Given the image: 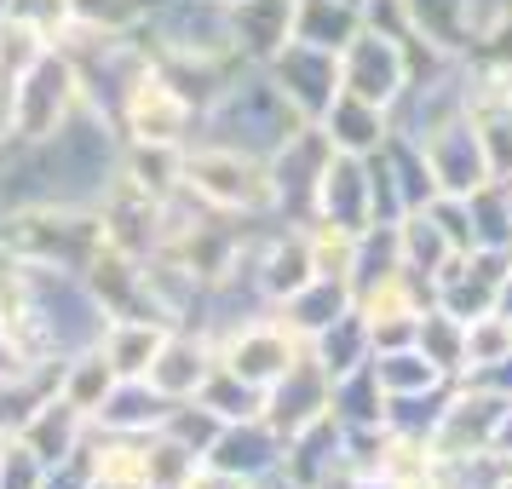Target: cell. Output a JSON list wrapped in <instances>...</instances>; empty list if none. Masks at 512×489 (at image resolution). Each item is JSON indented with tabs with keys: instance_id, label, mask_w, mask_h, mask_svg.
<instances>
[{
	"instance_id": "6da1fadb",
	"label": "cell",
	"mask_w": 512,
	"mask_h": 489,
	"mask_svg": "<svg viewBox=\"0 0 512 489\" xmlns=\"http://www.w3.org/2000/svg\"><path fill=\"white\" fill-rule=\"evenodd\" d=\"M300 127V116L288 110V98L271 87V75L259 64H236L231 81L213 93V104L202 110V127L196 139H213V144H231L242 156H271L288 133Z\"/></svg>"
},
{
	"instance_id": "7a4b0ae2",
	"label": "cell",
	"mask_w": 512,
	"mask_h": 489,
	"mask_svg": "<svg viewBox=\"0 0 512 489\" xmlns=\"http://www.w3.org/2000/svg\"><path fill=\"white\" fill-rule=\"evenodd\" d=\"M104 248L98 208H70V202H18L0 219V254L24 265H58V271H87Z\"/></svg>"
},
{
	"instance_id": "3957f363",
	"label": "cell",
	"mask_w": 512,
	"mask_h": 489,
	"mask_svg": "<svg viewBox=\"0 0 512 489\" xmlns=\"http://www.w3.org/2000/svg\"><path fill=\"white\" fill-rule=\"evenodd\" d=\"M81 75L64 47H41L29 58V70L12 81L6 93V116H0V150H24V144L52 139L64 121L81 110Z\"/></svg>"
},
{
	"instance_id": "277c9868",
	"label": "cell",
	"mask_w": 512,
	"mask_h": 489,
	"mask_svg": "<svg viewBox=\"0 0 512 489\" xmlns=\"http://www.w3.org/2000/svg\"><path fill=\"white\" fill-rule=\"evenodd\" d=\"M179 185L202 202V208L225 213V219H271V185H265V162L242 156L231 144L190 139Z\"/></svg>"
},
{
	"instance_id": "5b68a950",
	"label": "cell",
	"mask_w": 512,
	"mask_h": 489,
	"mask_svg": "<svg viewBox=\"0 0 512 489\" xmlns=\"http://www.w3.org/2000/svg\"><path fill=\"white\" fill-rule=\"evenodd\" d=\"M116 127H121L127 144H190L196 127H202V116H196V104L162 75V64L150 58V64L133 75V87L121 93Z\"/></svg>"
},
{
	"instance_id": "8992f818",
	"label": "cell",
	"mask_w": 512,
	"mask_h": 489,
	"mask_svg": "<svg viewBox=\"0 0 512 489\" xmlns=\"http://www.w3.org/2000/svg\"><path fill=\"white\" fill-rule=\"evenodd\" d=\"M415 81V58H409V41L403 35H386V29H357L340 52V93L363 98V104H380L392 116V104L403 98V87Z\"/></svg>"
},
{
	"instance_id": "52a82bcc",
	"label": "cell",
	"mask_w": 512,
	"mask_h": 489,
	"mask_svg": "<svg viewBox=\"0 0 512 489\" xmlns=\"http://www.w3.org/2000/svg\"><path fill=\"white\" fill-rule=\"evenodd\" d=\"M213 351H219V363H225L231 374H242L248 386L265 392L271 380H282V374L305 357V340L282 323L277 311H259V317H248V323L213 334Z\"/></svg>"
},
{
	"instance_id": "ba28073f",
	"label": "cell",
	"mask_w": 512,
	"mask_h": 489,
	"mask_svg": "<svg viewBox=\"0 0 512 489\" xmlns=\"http://www.w3.org/2000/svg\"><path fill=\"white\" fill-rule=\"evenodd\" d=\"M259 70L271 75V87L288 98V110L300 121H317L340 93V52L305 47V41H288L282 52H271Z\"/></svg>"
},
{
	"instance_id": "9c48e42d",
	"label": "cell",
	"mask_w": 512,
	"mask_h": 489,
	"mask_svg": "<svg viewBox=\"0 0 512 489\" xmlns=\"http://www.w3.org/2000/svg\"><path fill=\"white\" fill-rule=\"evenodd\" d=\"M311 219L323 225H340V231H369L374 225V202H369V156H340L328 150L323 179H317V202H311Z\"/></svg>"
},
{
	"instance_id": "30bf717a",
	"label": "cell",
	"mask_w": 512,
	"mask_h": 489,
	"mask_svg": "<svg viewBox=\"0 0 512 489\" xmlns=\"http://www.w3.org/2000/svg\"><path fill=\"white\" fill-rule=\"evenodd\" d=\"M282 449H288V443L265 426V415H248V420H225L202 461L219 466V472H236L242 484H265V478L282 472Z\"/></svg>"
},
{
	"instance_id": "8fae6325",
	"label": "cell",
	"mask_w": 512,
	"mask_h": 489,
	"mask_svg": "<svg viewBox=\"0 0 512 489\" xmlns=\"http://www.w3.org/2000/svg\"><path fill=\"white\" fill-rule=\"evenodd\" d=\"M213 363H219V351H213V340L202 328H167V340L156 346L144 380H150L167 403H185V397L202 392V380L213 374Z\"/></svg>"
},
{
	"instance_id": "7c38bea8",
	"label": "cell",
	"mask_w": 512,
	"mask_h": 489,
	"mask_svg": "<svg viewBox=\"0 0 512 489\" xmlns=\"http://www.w3.org/2000/svg\"><path fill=\"white\" fill-rule=\"evenodd\" d=\"M259 415H265V426H271L282 443L294 438V432H305L311 420L328 415V374L311 363V351H305L282 380L265 386V409H259Z\"/></svg>"
},
{
	"instance_id": "4fadbf2b",
	"label": "cell",
	"mask_w": 512,
	"mask_h": 489,
	"mask_svg": "<svg viewBox=\"0 0 512 489\" xmlns=\"http://www.w3.org/2000/svg\"><path fill=\"white\" fill-rule=\"evenodd\" d=\"M87 432H93V420L81 415L75 403H64L58 392H47L35 409L24 415V426H18V438L41 455L47 466H58V461H70V455H81L87 449Z\"/></svg>"
},
{
	"instance_id": "5bb4252c",
	"label": "cell",
	"mask_w": 512,
	"mask_h": 489,
	"mask_svg": "<svg viewBox=\"0 0 512 489\" xmlns=\"http://www.w3.org/2000/svg\"><path fill=\"white\" fill-rule=\"evenodd\" d=\"M317 127H323L328 150H340V156H374L380 144L392 139V116L380 104H363L351 93H334V104L317 116Z\"/></svg>"
},
{
	"instance_id": "9a60e30c",
	"label": "cell",
	"mask_w": 512,
	"mask_h": 489,
	"mask_svg": "<svg viewBox=\"0 0 512 489\" xmlns=\"http://www.w3.org/2000/svg\"><path fill=\"white\" fill-rule=\"evenodd\" d=\"M231 24L242 64H265L294 41V0H231Z\"/></svg>"
},
{
	"instance_id": "2e32d148",
	"label": "cell",
	"mask_w": 512,
	"mask_h": 489,
	"mask_svg": "<svg viewBox=\"0 0 512 489\" xmlns=\"http://www.w3.org/2000/svg\"><path fill=\"white\" fill-rule=\"evenodd\" d=\"M167 403L144 374H133V380H116L110 392H104V403L93 409V432H162L167 420Z\"/></svg>"
},
{
	"instance_id": "e0dca14e",
	"label": "cell",
	"mask_w": 512,
	"mask_h": 489,
	"mask_svg": "<svg viewBox=\"0 0 512 489\" xmlns=\"http://www.w3.org/2000/svg\"><path fill=\"white\" fill-rule=\"evenodd\" d=\"M162 340H167V323H156V317H110L104 334H98V351L116 369V380H133V374L150 369Z\"/></svg>"
},
{
	"instance_id": "ac0fdd59",
	"label": "cell",
	"mask_w": 512,
	"mask_h": 489,
	"mask_svg": "<svg viewBox=\"0 0 512 489\" xmlns=\"http://www.w3.org/2000/svg\"><path fill=\"white\" fill-rule=\"evenodd\" d=\"M351 282H334V277H311L300 288V294H288V300L277 305V317L288 328H294V334H300V340H317V334H323L328 323H334V317H346L351 311Z\"/></svg>"
},
{
	"instance_id": "d6986e66",
	"label": "cell",
	"mask_w": 512,
	"mask_h": 489,
	"mask_svg": "<svg viewBox=\"0 0 512 489\" xmlns=\"http://www.w3.org/2000/svg\"><path fill=\"white\" fill-rule=\"evenodd\" d=\"M305 351H311V363H317L328 380H340V374L363 369V363L374 357V346H369V317L351 305L346 317H334V323H328L317 340H305Z\"/></svg>"
},
{
	"instance_id": "ffe728a7",
	"label": "cell",
	"mask_w": 512,
	"mask_h": 489,
	"mask_svg": "<svg viewBox=\"0 0 512 489\" xmlns=\"http://www.w3.org/2000/svg\"><path fill=\"white\" fill-rule=\"evenodd\" d=\"M363 29V0H294V41L323 52H346Z\"/></svg>"
},
{
	"instance_id": "44dd1931",
	"label": "cell",
	"mask_w": 512,
	"mask_h": 489,
	"mask_svg": "<svg viewBox=\"0 0 512 489\" xmlns=\"http://www.w3.org/2000/svg\"><path fill=\"white\" fill-rule=\"evenodd\" d=\"M110 386H116V369L104 363V351H98V346L75 351V357H64V363L52 369V392L64 397V403H75L87 420H93V409L104 403Z\"/></svg>"
},
{
	"instance_id": "7402d4cb",
	"label": "cell",
	"mask_w": 512,
	"mask_h": 489,
	"mask_svg": "<svg viewBox=\"0 0 512 489\" xmlns=\"http://www.w3.org/2000/svg\"><path fill=\"white\" fill-rule=\"evenodd\" d=\"M179 167H185V144H127L121 139V185L144 190V196H167V190H179Z\"/></svg>"
},
{
	"instance_id": "603a6c76",
	"label": "cell",
	"mask_w": 512,
	"mask_h": 489,
	"mask_svg": "<svg viewBox=\"0 0 512 489\" xmlns=\"http://www.w3.org/2000/svg\"><path fill=\"white\" fill-rule=\"evenodd\" d=\"M369 369H374V386H380V397H426V392H438V386H443V374L426 363V351H420V346L374 351Z\"/></svg>"
},
{
	"instance_id": "cb8c5ba5",
	"label": "cell",
	"mask_w": 512,
	"mask_h": 489,
	"mask_svg": "<svg viewBox=\"0 0 512 489\" xmlns=\"http://www.w3.org/2000/svg\"><path fill=\"white\" fill-rule=\"evenodd\" d=\"M196 403H208L219 420H248V415H259V409H265V392H259V386H248L242 374H231L225 363H213V374L202 380Z\"/></svg>"
},
{
	"instance_id": "d4e9b609",
	"label": "cell",
	"mask_w": 512,
	"mask_h": 489,
	"mask_svg": "<svg viewBox=\"0 0 512 489\" xmlns=\"http://www.w3.org/2000/svg\"><path fill=\"white\" fill-rule=\"evenodd\" d=\"M202 466V455H190L179 438L167 432H150V449H144V484L156 489H185V478Z\"/></svg>"
},
{
	"instance_id": "484cf974",
	"label": "cell",
	"mask_w": 512,
	"mask_h": 489,
	"mask_svg": "<svg viewBox=\"0 0 512 489\" xmlns=\"http://www.w3.org/2000/svg\"><path fill=\"white\" fill-rule=\"evenodd\" d=\"M219 426H225V420L213 415L208 403H196V397L173 403V409H167V420H162V432H167V438H179L190 455H208L213 438H219Z\"/></svg>"
},
{
	"instance_id": "4316f807",
	"label": "cell",
	"mask_w": 512,
	"mask_h": 489,
	"mask_svg": "<svg viewBox=\"0 0 512 489\" xmlns=\"http://www.w3.org/2000/svg\"><path fill=\"white\" fill-rule=\"evenodd\" d=\"M0 489H47V461L18 432L0 438Z\"/></svg>"
},
{
	"instance_id": "83f0119b",
	"label": "cell",
	"mask_w": 512,
	"mask_h": 489,
	"mask_svg": "<svg viewBox=\"0 0 512 489\" xmlns=\"http://www.w3.org/2000/svg\"><path fill=\"white\" fill-rule=\"evenodd\" d=\"M144 0H70V29H139Z\"/></svg>"
},
{
	"instance_id": "f1b7e54d",
	"label": "cell",
	"mask_w": 512,
	"mask_h": 489,
	"mask_svg": "<svg viewBox=\"0 0 512 489\" xmlns=\"http://www.w3.org/2000/svg\"><path fill=\"white\" fill-rule=\"evenodd\" d=\"M185 489H248V484H242L236 472H219V466L202 461V466H196V472L185 478Z\"/></svg>"
},
{
	"instance_id": "f546056e",
	"label": "cell",
	"mask_w": 512,
	"mask_h": 489,
	"mask_svg": "<svg viewBox=\"0 0 512 489\" xmlns=\"http://www.w3.org/2000/svg\"><path fill=\"white\" fill-rule=\"evenodd\" d=\"M248 489H277V478H265V484H248Z\"/></svg>"
},
{
	"instance_id": "4dcf8cb0",
	"label": "cell",
	"mask_w": 512,
	"mask_h": 489,
	"mask_svg": "<svg viewBox=\"0 0 512 489\" xmlns=\"http://www.w3.org/2000/svg\"><path fill=\"white\" fill-rule=\"evenodd\" d=\"M6 12H12V0H0V18H6Z\"/></svg>"
},
{
	"instance_id": "1f68e13d",
	"label": "cell",
	"mask_w": 512,
	"mask_h": 489,
	"mask_svg": "<svg viewBox=\"0 0 512 489\" xmlns=\"http://www.w3.org/2000/svg\"><path fill=\"white\" fill-rule=\"evenodd\" d=\"M144 489H156V484H144Z\"/></svg>"
},
{
	"instance_id": "d6a6232c",
	"label": "cell",
	"mask_w": 512,
	"mask_h": 489,
	"mask_svg": "<svg viewBox=\"0 0 512 489\" xmlns=\"http://www.w3.org/2000/svg\"><path fill=\"white\" fill-rule=\"evenodd\" d=\"M225 6H231V0H225Z\"/></svg>"
},
{
	"instance_id": "836d02e7",
	"label": "cell",
	"mask_w": 512,
	"mask_h": 489,
	"mask_svg": "<svg viewBox=\"0 0 512 489\" xmlns=\"http://www.w3.org/2000/svg\"><path fill=\"white\" fill-rule=\"evenodd\" d=\"M144 6H150V0H144Z\"/></svg>"
}]
</instances>
